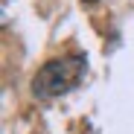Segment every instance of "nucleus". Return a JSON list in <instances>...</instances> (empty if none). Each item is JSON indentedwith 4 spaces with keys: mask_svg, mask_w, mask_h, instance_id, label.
Instances as JSON below:
<instances>
[{
    "mask_svg": "<svg viewBox=\"0 0 134 134\" xmlns=\"http://www.w3.org/2000/svg\"><path fill=\"white\" fill-rule=\"evenodd\" d=\"M85 3H96V0H85Z\"/></svg>",
    "mask_w": 134,
    "mask_h": 134,
    "instance_id": "obj_2",
    "label": "nucleus"
},
{
    "mask_svg": "<svg viewBox=\"0 0 134 134\" xmlns=\"http://www.w3.org/2000/svg\"><path fill=\"white\" fill-rule=\"evenodd\" d=\"M85 55H64V58H53L41 67L32 79V91L41 99H55L70 93L73 87L82 85L85 79Z\"/></svg>",
    "mask_w": 134,
    "mask_h": 134,
    "instance_id": "obj_1",
    "label": "nucleus"
}]
</instances>
